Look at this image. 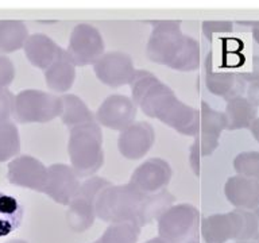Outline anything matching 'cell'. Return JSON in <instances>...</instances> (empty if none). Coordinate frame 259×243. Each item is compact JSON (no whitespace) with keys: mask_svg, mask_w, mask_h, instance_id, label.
<instances>
[{"mask_svg":"<svg viewBox=\"0 0 259 243\" xmlns=\"http://www.w3.org/2000/svg\"><path fill=\"white\" fill-rule=\"evenodd\" d=\"M134 103L150 117L177 133L196 137L200 133V111L182 103L173 89L147 70H137L130 83Z\"/></svg>","mask_w":259,"mask_h":243,"instance_id":"cell-1","label":"cell"},{"mask_svg":"<svg viewBox=\"0 0 259 243\" xmlns=\"http://www.w3.org/2000/svg\"><path fill=\"white\" fill-rule=\"evenodd\" d=\"M153 31L146 53L150 61L178 72H192L200 65V45L181 30V20H150Z\"/></svg>","mask_w":259,"mask_h":243,"instance_id":"cell-2","label":"cell"},{"mask_svg":"<svg viewBox=\"0 0 259 243\" xmlns=\"http://www.w3.org/2000/svg\"><path fill=\"white\" fill-rule=\"evenodd\" d=\"M68 153L70 166L78 177H88L104 164L103 133L97 122L85 123L70 129Z\"/></svg>","mask_w":259,"mask_h":243,"instance_id":"cell-3","label":"cell"},{"mask_svg":"<svg viewBox=\"0 0 259 243\" xmlns=\"http://www.w3.org/2000/svg\"><path fill=\"white\" fill-rule=\"evenodd\" d=\"M147 194L131 182L111 185L101 190L96 198V216L108 223L135 220L138 210Z\"/></svg>","mask_w":259,"mask_h":243,"instance_id":"cell-4","label":"cell"},{"mask_svg":"<svg viewBox=\"0 0 259 243\" xmlns=\"http://www.w3.org/2000/svg\"><path fill=\"white\" fill-rule=\"evenodd\" d=\"M62 111V97L38 89H26L15 96L12 116L22 125L46 123L61 116Z\"/></svg>","mask_w":259,"mask_h":243,"instance_id":"cell-5","label":"cell"},{"mask_svg":"<svg viewBox=\"0 0 259 243\" xmlns=\"http://www.w3.org/2000/svg\"><path fill=\"white\" fill-rule=\"evenodd\" d=\"M228 122L224 112L216 111L206 101H201L200 108V133L194 137L189 150L190 168L200 176V159L210 155L219 146V138L227 130Z\"/></svg>","mask_w":259,"mask_h":243,"instance_id":"cell-6","label":"cell"},{"mask_svg":"<svg viewBox=\"0 0 259 243\" xmlns=\"http://www.w3.org/2000/svg\"><path fill=\"white\" fill-rule=\"evenodd\" d=\"M200 227V211L190 204L171 206L158 219V234L169 243L197 239Z\"/></svg>","mask_w":259,"mask_h":243,"instance_id":"cell-7","label":"cell"},{"mask_svg":"<svg viewBox=\"0 0 259 243\" xmlns=\"http://www.w3.org/2000/svg\"><path fill=\"white\" fill-rule=\"evenodd\" d=\"M111 185L108 180L103 177H91L85 180L80 190L66 212L68 226L76 232H84L92 226L96 219V198L101 190Z\"/></svg>","mask_w":259,"mask_h":243,"instance_id":"cell-8","label":"cell"},{"mask_svg":"<svg viewBox=\"0 0 259 243\" xmlns=\"http://www.w3.org/2000/svg\"><path fill=\"white\" fill-rule=\"evenodd\" d=\"M104 39L92 24L80 23L72 30L66 52L76 66L95 64L104 54Z\"/></svg>","mask_w":259,"mask_h":243,"instance_id":"cell-9","label":"cell"},{"mask_svg":"<svg viewBox=\"0 0 259 243\" xmlns=\"http://www.w3.org/2000/svg\"><path fill=\"white\" fill-rule=\"evenodd\" d=\"M93 70L97 78L111 88L130 85L137 72L133 58L123 52L104 53L93 64Z\"/></svg>","mask_w":259,"mask_h":243,"instance_id":"cell-10","label":"cell"},{"mask_svg":"<svg viewBox=\"0 0 259 243\" xmlns=\"http://www.w3.org/2000/svg\"><path fill=\"white\" fill-rule=\"evenodd\" d=\"M96 122L107 129L123 131L135 123L137 104L124 95H111L96 111Z\"/></svg>","mask_w":259,"mask_h":243,"instance_id":"cell-11","label":"cell"},{"mask_svg":"<svg viewBox=\"0 0 259 243\" xmlns=\"http://www.w3.org/2000/svg\"><path fill=\"white\" fill-rule=\"evenodd\" d=\"M80 181L72 166L53 164L48 168V181L44 192L62 206H69L80 190Z\"/></svg>","mask_w":259,"mask_h":243,"instance_id":"cell-12","label":"cell"},{"mask_svg":"<svg viewBox=\"0 0 259 243\" xmlns=\"http://www.w3.org/2000/svg\"><path fill=\"white\" fill-rule=\"evenodd\" d=\"M7 178L12 185L44 192L48 181V168L31 155H20L8 164Z\"/></svg>","mask_w":259,"mask_h":243,"instance_id":"cell-13","label":"cell"},{"mask_svg":"<svg viewBox=\"0 0 259 243\" xmlns=\"http://www.w3.org/2000/svg\"><path fill=\"white\" fill-rule=\"evenodd\" d=\"M243 230V218L240 211L235 210L228 214H214L202 219L200 232L206 243H226L238 240Z\"/></svg>","mask_w":259,"mask_h":243,"instance_id":"cell-14","label":"cell"},{"mask_svg":"<svg viewBox=\"0 0 259 243\" xmlns=\"http://www.w3.org/2000/svg\"><path fill=\"white\" fill-rule=\"evenodd\" d=\"M171 178V168L162 158H150L134 170L130 182L145 194L163 190Z\"/></svg>","mask_w":259,"mask_h":243,"instance_id":"cell-15","label":"cell"},{"mask_svg":"<svg viewBox=\"0 0 259 243\" xmlns=\"http://www.w3.org/2000/svg\"><path fill=\"white\" fill-rule=\"evenodd\" d=\"M155 141L154 129L147 122H135L120 131L117 138V150L127 159H139L149 153Z\"/></svg>","mask_w":259,"mask_h":243,"instance_id":"cell-16","label":"cell"},{"mask_svg":"<svg viewBox=\"0 0 259 243\" xmlns=\"http://www.w3.org/2000/svg\"><path fill=\"white\" fill-rule=\"evenodd\" d=\"M205 85L208 91L214 96H220L226 100L242 96L246 91V81L240 73L216 72L213 69V53L209 52L204 61Z\"/></svg>","mask_w":259,"mask_h":243,"instance_id":"cell-17","label":"cell"},{"mask_svg":"<svg viewBox=\"0 0 259 243\" xmlns=\"http://www.w3.org/2000/svg\"><path fill=\"white\" fill-rule=\"evenodd\" d=\"M224 193L236 210L254 211L259 207V181L243 176H232L226 181Z\"/></svg>","mask_w":259,"mask_h":243,"instance_id":"cell-18","label":"cell"},{"mask_svg":"<svg viewBox=\"0 0 259 243\" xmlns=\"http://www.w3.org/2000/svg\"><path fill=\"white\" fill-rule=\"evenodd\" d=\"M23 50L30 64L45 72L56 61L57 57L60 56L62 48H60L50 36L45 35L42 32H36L28 36Z\"/></svg>","mask_w":259,"mask_h":243,"instance_id":"cell-19","label":"cell"},{"mask_svg":"<svg viewBox=\"0 0 259 243\" xmlns=\"http://www.w3.org/2000/svg\"><path fill=\"white\" fill-rule=\"evenodd\" d=\"M44 73L49 88L54 92H61L65 95L72 88L73 83L76 80V65L73 64L68 52L62 49L60 56Z\"/></svg>","mask_w":259,"mask_h":243,"instance_id":"cell-20","label":"cell"},{"mask_svg":"<svg viewBox=\"0 0 259 243\" xmlns=\"http://www.w3.org/2000/svg\"><path fill=\"white\" fill-rule=\"evenodd\" d=\"M226 116L228 126L227 130L250 129L258 115V107L251 103L247 97L239 96L227 100Z\"/></svg>","mask_w":259,"mask_h":243,"instance_id":"cell-21","label":"cell"},{"mask_svg":"<svg viewBox=\"0 0 259 243\" xmlns=\"http://www.w3.org/2000/svg\"><path fill=\"white\" fill-rule=\"evenodd\" d=\"M173 201L174 196L166 189L159 190L157 193L147 194L138 210L135 222L143 227L155 219L158 220L171 207Z\"/></svg>","mask_w":259,"mask_h":243,"instance_id":"cell-22","label":"cell"},{"mask_svg":"<svg viewBox=\"0 0 259 243\" xmlns=\"http://www.w3.org/2000/svg\"><path fill=\"white\" fill-rule=\"evenodd\" d=\"M23 220V207L12 194L0 192V238L18 230Z\"/></svg>","mask_w":259,"mask_h":243,"instance_id":"cell-23","label":"cell"},{"mask_svg":"<svg viewBox=\"0 0 259 243\" xmlns=\"http://www.w3.org/2000/svg\"><path fill=\"white\" fill-rule=\"evenodd\" d=\"M62 103H64V111L61 113V120L68 127H76V126L85 125L96 122V116L88 108V105L81 100L80 97L72 93L62 95Z\"/></svg>","mask_w":259,"mask_h":243,"instance_id":"cell-24","label":"cell"},{"mask_svg":"<svg viewBox=\"0 0 259 243\" xmlns=\"http://www.w3.org/2000/svg\"><path fill=\"white\" fill-rule=\"evenodd\" d=\"M28 30L22 20H0V53H14L23 49Z\"/></svg>","mask_w":259,"mask_h":243,"instance_id":"cell-25","label":"cell"},{"mask_svg":"<svg viewBox=\"0 0 259 243\" xmlns=\"http://www.w3.org/2000/svg\"><path fill=\"white\" fill-rule=\"evenodd\" d=\"M141 226L135 220L111 223L104 234L97 240L99 243H137Z\"/></svg>","mask_w":259,"mask_h":243,"instance_id":"cell-26","label":"cell"},{"mask_svg":"<svg viewBox=\"0 0 259 243\" xmlns=\"http://www.w3.org/2000/svg\"><path fill=\"white\" fill-rule=\"evenodd\" d=\"M20 151L19 130L12 122L0 123V162L16 157Z\"/></svg>","mask_w":259,"mask_h":243,"instance_id":"cell-27","label":"cell"},{"mask_svg":"<svg viewBox=\"0 0 259 243\" xmlns=\"http://www.w3.org/2000/svg\"><path fill=\"white\" fill-rule=\"evenodd\" d=\"M236 174L259 181V151H243L234 159Z\"/></svg>","mask_w":259,"mask_h":243,"instance_id":"cell-28","label":"cell"},{"mask_svg":"<svg viewBox=\"0 0 259 243\" xmlns=\"http://www.w3.org/2000/svg\"><path fill=\"white\" fill-rule=\"evenodd\" d=\"M243 218V230L238 240H254L258 231V218L254 211L239 210Z\"/></svg>","mask_w":259,"mask_h":243,"instance_id":"cell-29","label":"cell"},{"mask_svg":"<svg viewBox=\"0 0 259 243\" xmlns=\"http://www.w3.org/2000/svg\"><path fill=\"white\" fill-rule=\"evenodd\" d=\"M15 96L8 88H0V123L10 122V117L14 115Z\"/></svg>","mask_w":259,"mask_h":243,"instance_id":"cell-30","label":"cell"},{"mask_svg":"<svg viewBox=\"0 0 259 243\" xmlns=\"http://www.w3.org/2000/svg\"><path fill=\"white\" fill-rule=\"evenodd\" d=\"M234 30V23L230 20H205L202 22V34L210 39L216 32H231Z\"/></svg>","mask_w":259,"mask_h":243,"instance_id":"cell-31","label":"cell"},{"mask_svg":"<svg viewBox=\"0 0 259 243\" xmlns=\"http://www.w3.org/2000/svg\"><path fill=\"white\" fill-rule=\"evenodd\" d=\"M15 78V66L8 57L0 54V88H7Z\"/></svg>","mask_w":259,"mask_h":243,"instance_id":"cell-32","label":"cell"},{"mask_svg":"<svg viewBox=\"0 0 259 243\" xmlns=\"http://www.w3.org/2000/svg\"><path fill=\"white\" fill-rule=\"evenodd\" d=\"M240 76L246 83H256L259 81V56H254L252 57V69H251L250 72H244L240 73Z\"/></svg>","mask_w":259,"mask_h":243,"instance_id":"cell-33","label":"cell"},{"mask_svg":"<svg viewBox=\"0 0 259 243\" xmlns=\"http://www.w3.org/2000/svg\"><path fill=\"white\" fill-rule=\"evenodd\" d=\"M246 93H247V99H248L252 104L259 107V81L250 84V87H248Z\"/></svg>","mask_w":259,"mask_h":243,"instance_id":"cell-34","label":"cell"},{"mask_svg":"<svg viewBox=\"0 0 259 243\" xmlns=\"http://www.w3.org/2000/svg\"><path fill=\"white\" fill-rule=\"evenodd\" d=\"M250 131H251V134L254 135L255 139H256V142L259 143V117H256V119L254 120V123L251 125Z\"/></svg>","mask_w":259,"mask_h":243,"instance_id":"cell-35","label":"cell"},{"mask_svg":"<svg viewBox=\"0 0 259 243\" xmlns=\"http://www.w3.org/2000/svg\"><path fill=\"white\" fill-rule=\"evenodd\" d=\"M252 38H254L255 42L259 45V22H258V24H256V26L252 28Z\"/></svg>","mask_w":259,"mask_h":243,"instance_id":"cell-36","label":"cell"},{"mask_svg":"<svg viewBox=\"0 0 259 243\" xmlns=\"http://www.w3.org/2000/svg\"><path fill=\"white\" fill-rule=\"evenodd\" d=\"M254 212H255V215H256V218H258V231H256V235H255L254 240L255 242H259V207L258 208H255Z\"/></svg>","mask_w":259,"mask_h":243,"instance_id":"cell-37","label":"cell"},{"mask_svg":"<svg viewBox=\"0 0 259 243\" xmlns=\"http://www.w3.org/2000/svg\"><path fill=\"white\" fill-rule=\"evenodd\" d=\"M145 243H169V242H166L165 239H162L161 236H157V238H153V239H149L147 242Z\"/></svg>","mask_w":259,"mask_h":243,"instance_id":"cell-38","label":"cell"},{"mask_svg":"<svg viewBox=\"0 0 259 243\" xmlns=\"http://www.w3.org/2000/svg\"><path fill=\"white\" fill-rule=\"evenodd\" d=\"M7 243H27L26 240H22V239H12V240H10V242Z\"/></svg>","mask_w":259,"mask_h":243,"instance_id":"cell-39","label":"cell"},{"mask_svg":"<svg viewBox=\"0 0 259 243\" xmlns=\"http://www.w3.org/2000/svg\"><path fill=\"white\" fill-rule=\"evenodd\" d=\"M236 243H259L255 240H236Z\"/></svg>","mask_w":259,"mask_h":243,"instance_id":"cell-40","label":"cell"},{"mask_svg":"<svg viewBox=\"0 0 259 243\" xmlns=\"http://www.w3.org/2000/svg\"><path fill=\"white\" fill-rule=\"evenodd\" d=\"M184 243H198V239H190V240H186Z\"/></svg>","mask_w":259,"mask_h":243,"instance_id":"cell-41","label":"cell"},{"mask_svg":"<svg viewBox=\"0 0 259 243\" xmlns=\"http://www.w3.org/2000/svg\"><path fill=\"white\" fill-rule=\"evenodd\" d=\"M95 243H99V242H95Z\"/></svg>","mask_w":259,"mask_h":243,"instance_id":"cell-42","label":"cell"}]
</instances>
